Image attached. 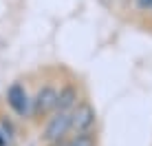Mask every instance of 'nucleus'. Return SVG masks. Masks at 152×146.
<instances>
[{
    "label": "nucleus",
    "instance_id": "6",
    "mask_svg": "<svg viewBox=\"0 0 152 146\" xmlns=\"http://www.w3.org/2000/svg\"><path fill=\"white\" fill-rule=\"evenodd\" d=\"M20 119L13 117L7 108H0V133L4 135L7 139V146H18L20 144V126H18Z\"/></svg>",
    "mask_w": 152,
    "mask_h": 146
},
{
    "label": "nucleus",
    "instance_id": "3",
    "mask_svg": "<svg viewBox=\"0 0 152 146\" xmlns=\"http://www.w3.org/2000/svg\"><path fill=\"white\" fill-rule=\"evenodd\" d=\"M71 135V113L53 111L44 122L40 124V142H55V139L69 137Z\"/></svg>",
    "mask_w": 152,
    "mask_h": 146
},
{
    "label": "nucleus",
    "instance_id": "1",
    "mask_svg": "<svg viewBox=\"0 0 152 146\" xmlns=\"http://www.w3.org/2000/svg\"><path fill=\"white\" fill-rule=\"evenodd\" d=\"M55 102H57V80H44L42 84L35 88V93L31 95V113H29V122L33 126H40L51 113L55 111Z\"/></svg>",
    "mask_w": 152,
    "mask_h": 146
},
{
    "label": "nucleus",
    "instance_id": "7",
    "mask_svg": "<svg viewBox=\"0 0 152 146\" xmlns=\"http://www.w3.org/2000/svg\"><path fill=\"white\" fill-rule=\"evenodd\" d=\"M69 146H99L97 144V133L95 131L71 133L69 135Z\"/></svg>",
    "mask_w": 152,
    "mask_h": 146
},
{
    "label": "nucleus",
    "instance_id": "2",
    "mask_svg": "<svg viewBox=\"0 0 152 146\" xmlns=\"http://www.w3.org/2000/svg\"><path fill=\"white\" fill-rule=\"evenodd\" d=\"M4 106L13 117H18L20 122H29V113H31V93L27 88V82L15 80L7 86L4 91Z\"/></svg>",
    "mask_w": 152,
    "mask_h": 146
},
{
    "label": "nucleus",
    "instance_id": "4",
    "mask_svg": "<svg viewBox=\"0 0 152 146\" xmlns=\"http://www.w3.org/2000/svg\"><path fill=\"white\" fill-rule=\"evenodd\" d=\"M95 126H97V111L93 106V102L86 95H82V100L71 111V133L95 131Z\"/></svg>",
    "mask_w": 152,
    "mask_h": 146
},
{
    "label": "nucleus",
    "instance_id": "9",
    "mask_svg": "<svg viewBox=\"0 0 152 146\" xmlns=\"http://www.w3.org/2000/svg\"><path fill=\"white\" fill-rule=\"evenodd\" d=\"M42 146H69V137H62V139H55V142H46Z\"/></svg>",
    "mask_w": 152,
    "mask_h": 146
},
{
    "label": "nucleus",
    "instance_id": "5",
    "mask_svg": "<svg viewBox=\"0 0 152 146\" xmlns=\"http://www.w3.org/2000/svg\"><path fill=\"white\" fill-rule=\"evenodd\" d=\"M82 100V86L75 77H66V80L57 82V102H55V111H66L71 113L73 106Z\"/></svg>",
    "mask_w": 152,
    "mask_h": 146
},
{
    "label": "nucleus",
    "instance_id": "8",
    "mask_svg": "<svg viewBox=\"0 0 152 146\" xmlns=\"http://www.w3.org/2000/svg\"><path fill=\"white\" fill-rule=\"evenodd\" d=\"M139 11H152V0H134Z\"/></svg>",
    "mask_w": 152,
    "mask_h": 146
}]
</instances>
